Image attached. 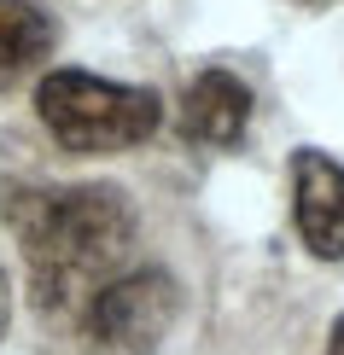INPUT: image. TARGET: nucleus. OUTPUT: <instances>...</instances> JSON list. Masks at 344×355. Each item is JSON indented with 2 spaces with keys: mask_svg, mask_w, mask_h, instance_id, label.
Returning a JSON list of instances; mask_svg holds the SVG:
<instances>
[{
  "mask_svg": "<svg viewBox=\"0 0 344 355\" xmlns=\"http://www.w3.org/2000/svg\"><path fill=\"white\" fill-rule=\"evenodd\" d=\"M0 216L24 245L29 303L47 320L88 315L134 245V204L117 187H6Z\"/></svg>",
  "mask_w": 344,
  "mask_h": 355,
  "instance_id": "obj_1",
  "label": "nucleus"
},
{
  "mask_svg": "<svg viewBox=\"0 0 344 355\" xmlns=\"http://www.w3.org/2000/svg\"><path fill=\"white\" fill-rule=\"evenodd\" d=\"M35 111L47 123V135L76 157L129 152V146L152 140L163 123V105L152 87L106 82L94 70H47L35 87Z\"/></svg>",
  "mask_w": 344,
  "mask_h": 355,
  "instance_id": "obj_2",
  "label": "nucleus"
},
{
  "mask_svg": "<svg viewBox=\"0 0 344 355\" xmlns=\"http://www.w3.org/2000/svg\"><path fill=\"white\" fill-rule=\"evenodd\" d=\"M175 320V279L158 268L117 274L82 315V355H158Z\"/></svg>",
  "mask_w": 344,
  "mask_h": 355,
  "instance_id": "obj_3",
  "label": "nucleus"
},
{
  "mask_svg": "<svg viewBox=\"0 0 344 355\" xmlns=\"http://www.w3.org/2000/svg\"><path fill=\"white\" fill-rule=\"evenodd\" d=\"M292 221L309 257L321 262L344 257V164H333L327 152L292 157Z\"/></svg>",
  "mask_w": 344,
  "mask_h": 355,
  "instance_id": "obj_4",
  "label": "nucleus"
},
{
  "mask_svg": "<svg viewBox=\"0 0 344 355\" xmlns=\"http://www.w3.org/2000/svg\"><path fill=\"white\" fill-rule=\"evenodd\" d=\"M175 123H181V140L204 146V152L239 146L245 140V123H251V87L239 82L234 70H204V76L187 82Z\"/></svg>",
  "mask_w": 344,
  "mask_h": 355,
  "instance_id": "obj_5",
  "label": "nucleus"
},
{
  "mask_svg": "<svg viewBox=\"0 0 344 355\" xmlns=\"http://www.w3.org/2000/svg\"><path fill=\"white\" fill-rule=\"evenodd\" d=\"M53 53V24L35 0H0V87L35 70Z\"/></svg>",
  "mask_w": 344,
  "mask_h": 355,
  "instance_id": "obj_6",
  "label": "nucleus"
},
{
  "mask_svg": "<svg viewBox=\"0 0 344 355\" xmlns=\"http://www.w3.org/2000/svg\"><path fill=\"white\" fill-rule=\"evenodd\" d=\"M6 320H12V279L0 268V338H6Z\"/></svg>",
  "mask_w": 344,
  "mask_h": 355,
  "instance_id": "obj_7",
  "label": "nucleus"
},
{
  "mask_svg": "<svg viewBox=\"0 0 344 355\" xmlns=\"http://www.w3.org/2000/svg\"><path fill=\"white\" fill-rule=\"evenodd\" d=\"M327 355H344V315L333 320V338H327Z\"/></svg>",
  "mask_w": 344,
  "mask_h": 355,
  "instance_id": "obj_8",
  "label": "nucleus"
}]
</instances>
